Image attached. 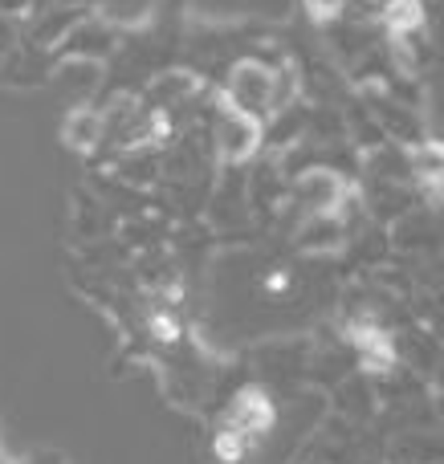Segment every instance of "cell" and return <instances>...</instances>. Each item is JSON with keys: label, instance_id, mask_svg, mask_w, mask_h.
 <instances>
[{"label": "cell", "instance_id": "cell-4", "mask_svg": "<svg viewBox=\"0 0 444 464\" xmlns=\"http://www.w3.org/2000/svg\"><path fill=\"white\" fill-rule=\"evenodd\" d=\"M212 143H217V151L233 163L249 160L261 143V122L249 119L245 111H233V106L225 102V111L217 114V127H212Z\"/></svg>", "mask_w": 444, "mask_h": 464}, {"label": "cell", "instance_id": "cell-1", "mask_svg": "<svg viewBox=\"0 0 444 464\" xmlns=\"http://www.w3.org/2000/svg\"><path fill=\"white\" fill-rule=\"evenodd\" d=\"M269 98H274V70L265 62H253V57L236 62L228 73V106L261 122V114L269 111Z\"/></svg>", "mask_w": 444, "mask_h": 464}, {"label": "cell", "instance_id": "cell-5", "mask_svg": "<svg viewBox=\"0 0 444 464\" xmlns=\"http://www.w3.org/2000/svg\"><path fill=\"white\" fill-rule=\"evenodd\" d=\"M343 240H347V225H343L339 212H331V217H302V228H298L302 253H326V248L343 245Z\"/></svg>", "mask_w": 444, "mask_h": 464}, {"label": "cell", "instance_id": "cell-6", "mask_svg": "<svg viewBox=\"0 0 444 464\" xmlns=\"http://www.w3.org/2000/svg\"><path fill=\"white\" fill-rule=\"evenodd\" d=\"M106 135V114L98 111H70V119H65V143L78 147V151H90V147H98Z\"/></svg>", "mask_w": 444, "mask_h": 464}, {"label": "cell", "instance_id": "cell-3", "mask_svg": "<svg viewBox=\"0 0 444 464\" xmlns=\"http://www.w3.org/2000/svg\"><path fill=\"white\" fill-rule=\"evenodd\" d=\"M294 200L302 204L306 217H331V212H339L343 200H347V184H343V176L331 168H310V171H302L298 184H294Z\"/></svg>", "mask_w": 444, "mask_h": 464}, {"label": "cell", "instance_id": "cell-8", "mask_svg": "<svg viewBox=\"0 0 444 464\" xmlns=\"http://www.w3.org/2000/svg\"><path fill=\"white\" fill-rule=\"evenodd\" d=\"M306 5V13L314 16V21H334V16L347 8V0H302Z\"/></svg>", "mask_w": 444, "mask_h": 464}, {"label": "cell", "instance_id": "cell-2", "mask_svg": "<svg viewBox=\"0 0 444 464\" xmlns=\"http://www.w3.org/2000/svg\"><path fill=\"white\" fill-rule=\"evenodd\" d=\"M274 420H277V408H274V400H269L265 387H245V392L233 395V403H228V411H225L220 424L233 428V432H241L245 440L257 449V444L274 432Z\"/></svg>", "mask_w": 444, "mask_h": 464}, {"label": "cell", "instance_id": "cell-7", "mask_svg": "<svg viewBox=\"0 0 444 464\" xmlns=\"http://www.w3.org/2000/svg\"><path fill=\"white\" fill-rule=\"evenodd\" d=\"M380 13H383V21H388L391 37L420 33V24H424V5L420 0H383Z\"/></svg>", "mask_w": 444, "mask_h": 464}]
</instances>
